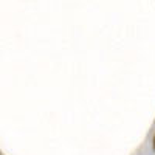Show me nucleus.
<instances>
[{"instance_id":"f257e3e1","label":"nucleus","mask_w":155,"mask_h":155,"mask_svg":"<svg viewBox=\"0 0 155 155\" xmlns=\"http://www.w3.org/2000/svg\"><path fill=\"white\" fill-rule=\"evenodd\" d=\"M152 149H153V152H155V134H153V137H152Z\"/></svg>"},{"instance_id":"f03ea898","label":"nucleus","mask_w":155,"mask_h":155,"mask_svg":"<svg viewBox=\"0 0 155 155\" xmlns=\"http://www.w3.org/2000/svg\"><path fill=\"white\" fill-rule=\"evenodd\" d=\"M0 155H2V152H0Z\"/></svg>"}]
</instances>
